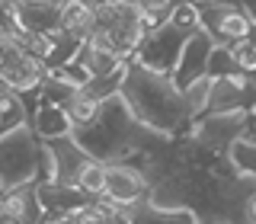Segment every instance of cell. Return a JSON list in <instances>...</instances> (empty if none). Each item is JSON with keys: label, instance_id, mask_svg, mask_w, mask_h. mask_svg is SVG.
Returning a JSON list of instances; mask_svg holds the SVG:
<instances>
[{"label": "cell", "instance_id": "f1b7e54d", "mask_svg": "<svg viewBox=\"0 0 256 224\" xmlns=\"http://www.w3.org/2000/svg\"><path fill=\"white\" fill-rule=\"evenodd\" d=\"M0 224H20V221H6V218H4V221H0Z\"/></svg>", "mask_w": 256, "mask_h": 224}, {"label": "cell", "instance_id": "5bb4252c", "mask_svg": "<svg viewBox=\"0 0 256 224\" xmlns=\"http://www.w3.org/2000/svg\"><path fill=\"white\" fill-rule=\"evenodd\" d=\"M32 128L42 141H61V138H70L74 134V122L70 116L58 106H38L36 118H32Z\"/></svg>", "mask_w": 256, "mask_h": 224}, {"label": "cell", "instance_id": "5b68a950", "mask_svg": "<svg viewBox=\"0 0 256 224\" xmlns=\"http://www.w3.org/2000/svg\"><path fill=\"white\" fill-rule=\"evenodd\" d=\"M250 128V112H214L189 125V138L214 154H228Z\"/></svg>", "mask_w": 256, "mask_h": 224}, {"label": "cell", "instance_id": "277c9868", "mask_svg": "<svg viewBox=\"0 0 256 224\" xmlns=\"http://www.w3.org/2000/svg\"><path fill=\"white\" fill-rule=\"evenodd\" d=\"M186 42H189V36L180 32L176 26H164L157 32H148V38H144L134 64L154 70V74H164V77H176L182 52H186Z\"/></svg>", "mask_w": 256, "mask_h": 224}, {"label": "cell", "instance_id": "cb8c5ba5", "mask_svg": "<svg viewBox=\"0 0 256 224\" xmlns=\"http://www.w3.org/2000/svg\"><path fill=\"white\" fill-rule=\"evenodd\" d=\"M180 32H186V36H196V32H202V16H198V6L196 4H180L173 13V22Z\"/></svg>", "mask_w": 256, "mask_h": 224}, {"label": "cell", "instance_id": "30bf717a", "mask_svg": "<svg viewBox=\"0 0 256 224\" xmlns=\"http://www.w3.org/2000/svg\"><path fill=\"white\" fill-rule=\"evenodd\" d=\"M214 38L208 32H196L189 36L186 42V52H182V61H180V70H176V86L180 90H189L192 84H198L202 77H208V61H212V52H214Z\"/></svg>", "mask_w": 256, "mask_h": 224}, {"label": "cell", "instance_id": "9c48e42d", "mask_svg": "<svg viewBox=\"0 0 256 224\" xmlns=\"http://www.w3.org/2000/svg\"><path fill=\"white\" fill-rule=\"evenodd\" d=\"M26 32H45L54 36L61 32V13L64 4L61 0H20V4H4Z\"/></svg>", "mask_w": 256, "mask_h": 224}, {"label": "cell", "instance_id": "8fae6325", "mask_svg": "<svg viewBox=\"0 0 256 224\" xmlns=\"http://www.w3.org/2000/svg\"><path fill=\"white\" fill-rule=\"evenodd\" d=\"M0 214L6 221H20V224H42L45 221V205L38 198V182L10 189L0 198Z\"/></svg>", "mask_w": 256, "mask_h": 224}, {"label": "cell", "instance_id": "9a60e30c", "mask_svg": "<svg viewBox=\"0 0 256 224\" xmlns=\"http://www.w3.org/2000/svg\"><path fill=\"white\" fill-rule=\"evenodd\" d=\"M26 125H32L26 96H20L10 86H0V134H10V132L26 128Z\"/></svg>", "mask_w": 256, "mask_h": 224}, {"label": "cell", "instance_id": "e0dca14e", "mask_svg": "<svg viewBox=\"0 0 256 224\" xmlns=\"http://www.w3.org/2000/svg\"><path fill=\"white\" fill-rule=\"evenodd\" d=\"M176 6H180V4H173V0H141L138 10H141V22H144V29H148V32H157V29L170 26Z\"/></svg>", "mask_w": 256, "mask_h": 224}, {"label": "cell", "instance_id": "2e32d148", "mask_svg": "<svg viewBox=\"0 0 256 224\" xmlns=\"http://www.w3.org/2000/svg\"><path fill=\"white\" fill-rule=\"evenodd\" d=\"M61 29L70 32L77 42L86 45L90 32L96 29V13H93V4H80V0H68L64 4V13H61Z\"/></svg>", "mask_w": 256, "mask_h": 224}, {"label": "cell", "instance_id": "ac0fdd59", "mask_svg": "<svg viewBox=\"0 0 256 224\" xmlns=\"http://www.w3.org/2000/svg\"><path fill=\"white\" fill-rule=\"evenodd\" d=\"M212 93H214V80H212V77H202L198 84H192L189 90H182V96H186V109H189V118H192V122H198V118L208 116Z\"/></svg>", "mask_w": 256, "mask_h": 224}, {"label": "cell", "instance_id": "4fadbf2b", "mask_svg": "<svg viewBox=\"0 0 256 224\" xmlns=\"http://www.w3.org/2000/svg\"><path fill=\"white\" fill-rule=\"evenodd\" d=\"M38 198H42V205H45V214H77L93 202V198L84 196L77 186H61V182L38 186Z\"/></svg>", "mask_w": 256, "mask_h": 224}, {"label": "cell", "instance_id": "d6986e66", "mask_svg": "<svg viewBox=\"0 0 256 224\" xmlns=\"http://www.w3.org/2000/svg\"><path fill=\"white\" fill-rule=\"evenodd\" d=\"M106 180H109V164L90 160V164L84 166V173H80V180H77V189L90 198H100V196H106Z\"/></svg>", "mask_w": 256, "mask_h": 224}, {"label": "cell", "instance_id": "83f0119b", "mask_svg": "<svg viewBox=\"0 0 256 224\" xmlns=\"http://www.w3.org/2000/svg\"><path fill=\"white\" fill-rule=\"evenodd\" d=\"M246 224H256V192L250 196V202H246Z\"/></svg>", "mask_w": 256, "mask_h": 224}, {"label": "cell", "instance_id": "484cf974", "mask_svg": "<svg viewBox=\"0 0 256 224\" xmlns=\"http://www.w3.org/2000/svg\"><path fill=\"white\" fill-rule=\"evenodd\" d=\"M42 224H77V221H74V214H45Z\"/></svg>", "mask_w": 256, "mask_h": 224}, {"label": "cell", "instance_id": "603a6c76", "mask_svg": "<svg viewBox=\"0 0 256 224\" xmlns=\"http://www.w3.org/2000/svg\"><path fill=\"white\" fill-rule=\"evenodd\" d=\"M240 68L234 61V54H230V48H214L212 52V61H208V77L212 80H228V77H237Z\"/></svg>", "mask_w": 256, "mask_h": 224}, {"label": "cell", "instance_id": "d4e9b609", "mask_svg": "<svg viewBox=\"0 0 256 224\" xmlns=\"http://www.w3.org/2000/svg\"><path fill=\"white\" fill-rule=\"evenodd\" d=\"M230 54H234L240 74L246 77H256V42L253 38H244V42H234L230 45Z\"/></svg>", "mask_w": 256, "mask_h": 224}, {"label": "cell", "instance_id": "7a4b0ae2", "mask_svg": "<svg viewBox=\"0 0 256 224\" xmlns=\"http://www.w3.org/2000/svg\"><path fill=\"white\" fill-rule=\"evenodd\" d=\"M42 157H45V141L36 134L32 125L0 134V186H4V192L38 182Z\"/></svg>", "mask_w": 256, "mask_h": 224}, {"label": "cell", "instance_id": "ba28073f", "mask_svg": "<svg viewBox=\"0 0 256 224\" xmlns=\"http://www.w3.org/2000/svg\"><path fill=\"white\" fill-rule=\"evenodd\" d=\"M150 180L138 164H109L106 196L116 205H141L150 202Z\"/></svg>", "mask_w": 256, "mask_h": 224}, {"label": "cell", "instance_id": "4316f807", "mask_svg": "<svg viewBox=\"0 0 256 224\" xmlns=\"http://www.w3.org/2000/svg\"><path fill=\"white\" fill-rule=\"evenodd\" d=\"M240 6H244L246 20H250V22H253V29H256V0H240Z\"/></svg>", "mask_w": 256, "mask_h": 224}, {"label": "cell", "instance_id": "ffe728a7", "mask_svg": "<svg viewBox=\"0 0 256 224\" xmlns=\"http://www.w3.org/2000/svg\"><path fill=\"white\" fill-rule=\"evenodd\" d=\"M100 109H102V102L100 100H93L86 90H80L74 96V102L68 106V116H70V122H74V128H86V125H93L96 122V116H100Z\"/></svg>", "mask_w": 256, "mask_h": 224}, {"label": "cell", "instance_id": "7402d4cb", "mask_svg": "<svg viewBox=\"0 0 256 224\" xmlns=\"http://www.w3.org/2000/svg\"><path fill=\"white\" fill-rule=\"evenodd\" d=\"M228 160L234 164V170L240 176H253V180H256V141L240 138L234 148L228 150Z\"/></svg>", "mask_w": 256, "mask_h": 224}, {"label": "cell", "instance_id": "7c38bea8", "mask_svg": "<svg viewBox=\"0 0 256 224\" xmlns=\"http://www.w3.org/2000/svg\"><path fill=\"white\" fill-rule=\"evenodd\" d=\"M45 144L54 154V160H58V182L61 186H77L84 166L90 164L93 157L74 141V134H70V138H61V141H45Z\"/></svg>", "mask_w": 256, "mask_h": 224}, {"label": "cell", "instance_id": "3957f363", "mask_svg": "<svg viewBox=\"0 0 256 224\" xmlns=\"http://www.w3.org/2000/svg\"><path fill=\"white\" fill-rule=\"evenodd\" d=\"M198 16H202V32L214 38V45L230 48L234 42L253 36V22L246 20L240 4H221V0H208V4H196Z\"/></svg>", "mask_w": 256, "mask_h": 224}, {"label": "cell", "instance_id": "52a82bcc", "mask_svg": "<svg viewBox=\"0 0 256 224\" xmlns=\"http://www.w3.org/2000/svg\"><path fill=\"white\" fill-rule=\"evenodd\" d=\"M112 36V45H116L118 58L132 64L138 58L144 38H148V29H144L141 22V10L138 4H125V0H116V20H112V26L106 29Z\"/></svg>", "mask_w": 256, "mask_h": 224}, {"label": "cell", "instance_id": "44dd1931", "mask_svg": "<svg viewBox=\"0 0 256 224\" xmlns=\"http://www.w3.org/2000/svg\"><path fill=\"white\" fill-rule=\"evenodd\" d=\"M138 224H202V221H198V214L192 212V208H180V212H157V208L148 202V205L141 208Z\"/></svg>", "mask_w": 256, "mask_h": 224}, {"label": "cell", "instance_id": "8992f818", "mask_svg": "<svg viewBox=\"0 0 256 224\" xmlns=\"http://www.w3.org/2000/svg\"><path fill=\"white\" fill-rule=\"evenodd\" d=\"M48 74H52V68L45 61H38L36 54H29L26 48L6 45L0 52V77H4V86L16 90L20 96H36L42 90Z\"/></svg>", "mask_w": 256, "mask_h": 224}, {"label": "cell", "instance_id": "6da1fadb", "mask_svg": "<svg viewBox=\"0 0 256 224\" xmlns=\"http://www.w3.org/2000/svg\"><path fill=\"white\" fill-rule=\"evenodd\" d=\"M122 100L128 102L132 116L138 118L144 128H154L160 134L180 138L182 125H192L189 109H186V96L176 86L173 77L154 74V70L141 68V64H128V77L122 86Z\"/></svg>", "mask_w": 256, "mask_h": 224}]
</instances>
